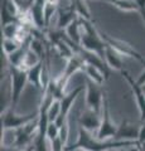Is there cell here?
Here are the masks:
<instances>
[{"instance_id":"obj_1","label":"cell","mask_w":145,"mask_h":151,"mask_svg":"<svg viewBox=\"0 0 145 151\" xmlns=\"http://www.w3.org/2000/svg\"><path fill=\"white\" fill-rule=\"evenodd\" d=\"M130 147H139L138 141H118V140H109L101 141L93 136L91 132L86 131L85 129L79 127L77 141L72 145L66 147V151H111L119 149H130Z\"/></svg>"},{"instance_id":"obj_2","label":"cell","mask_w":145,"mask_h":151,"mask_svg":"<svg viewBox=\"0 0 145 151\" xmlns=\"http://www.w3.org/2000/svg\"><path fill=\"white\" fill-rule=\"evenodd\" d=\"M8 72L10 76V107L15 110L25 84L28 83V70L17 65L8 64Z\"/></svg>"},{"instance_id":"obj_3","label":"cell","mask_w":145,"mask_h":151,"mask_svg":"<svg viewBox=\"0 0 145 151\" xmlns=\"http://www.w3.org/2000/svg\"><path fill=\"white\" fill-rule=\"evenodd\" d=\"M39 113H28V115H18L13 107H6L1 110V134L8 130H18L20 127L29 124L30 121L35 120Z\"/></svg>"},{"instance_id":"obj_4","label":"cell","mask_w":145,"mask_h":151,"mask_svg":"<svg viewBox=\"0 0 145 151\" xmlns=\"http://www.w3.org/2000/svg\"><path fill=\"white\" fill-rule=\"evenodd\" d=\"M118 129H119V125H116L115 122L111 120L109 100L105 97L104 98V107H102V113H101V125H100V129L96 132L95 136L101 141L115 140L116 134H118Z\"/></svg>"},{"instance_id":"obj_5","label":"cell","mask_w":145,"mask_h":151,"mask_svg":"<svg viewBox=\"0 0 145 151\" xmlns=\"http://www.w3.org/2000/svg\"><path fill=\"white\" fill-rule=\"evenodd\" d=\"M85 91H86V106H87L86 108L102 113L104 98H105L102 86L92 82L90 78L85 77Z\"/></svg>"},{"instance_id":"obj_6","label":"cell","mask_w":145,"mask_h":151,"mask_svg":"<svg viewBox=\"0 0 145 151\" xmlns=\"http://www.w3.org/2000/svg\"><path fill=\"white\" fill-rule=\"evenodd\" d=\"M100 34H101V38L104 39L105 43H106L107 45H110L111 48H114L119 54L125 55V57H130V58H135L136 60H139L140 63L145 64V58L139 53L136 49L134 48L131 44L126 43V42L121 40V39H116V38H112V37H110L109 34H106V33L101 32V30H100Z\"/></svg>"},{"instance_id":"obj_7","label":"cell","mask_w":145,"mask_h":151,"mask_svg":"<svg viewBox=\"0 0 145 151\" xmlns=\"http://www.w3.org/2000/svg\"><path fill=\"white\" fill-rule=\"evenodd\" d=\"M121 74L124 76V78L126 79V82L130 86V89H131V93L135 98V102H136L138 110L140 113V121L144 122L145 121V94L143 92V87L138 83L136 79H134V77L130 74L128 70H121Z\"/></svg>"},{"instance_id":"obj_8","label":"cell","mask_w":145,"mask_h":151,"mask_svg":"<svg viewBox=\"0 0 145 151\" xmlns=\"http://www.w3.org/2000/svg\"><path fill=\"white\" fill-rule=\"evenodd\" d=\"M85 89V86H78L73 89L72 92H69L68 94H64L63 98L61 100V115L57 120H56V125H57L59 129L64 125V122L68 121V115H69V111L73 106L74 101L77 100V97L81 94V92Z\"/></svg>"},{"instance_id":"obj_9","label":"cell","mask_w":145,"mask_h":151,"mask_svg":"<svg viewBox=\"0 0 145 151\" xmlns=\"http://www.w3.org/2000/svg\"><path fill=\"white\" fill-rule=\"evenodd\" d=\"M78 124H79V127L85 129L86 131L91 132V134L97 132L100 129V125H101V113L92 111L90 108H86V110L79 115Z\"/></svg>"},{"instance_id":"obj_10","label":"cell","mask_w":145,"mask_h":151,"mask_svg":"<svg viewBox=\"0 0 145 151\" xmlns=\"http://www.w3.org/2000/svg\"><path fill=\"white\" fill-rule=\"evenodd\" d=\"M140 132V125L133 124L128 120H123L119 125L115 140L118 141H138ZM139 144V142H138Z\"/></svg>"},{"instance_id":"obj_11","label":"cell","mask_w":145,"mask_h":151,"mask_svg":"<svg viewBox=\"0 0 145 151\" xmlns=\"http://www.w3.org/2000/svg\"><path fill=\"white\" fill-rule=\"evenodd\" d=\"M58 19H57V28L58 30H66L67 27L77 18L76 10L71 3V6L68 8H59L58 9Z\"/></svg>"},{"instance_id":"obj_12","label":"cell","mask_w":145,"mask_h":151,"mask_svg":"<svg viewBox=\"0 0 145 151\" xmlns=\"http://www.w3.org/2000/svg\"><path fill=\"white\" fill-rule=\"evenodd\" d=\"M45 58H47V55H45ZM45 58L42 59L38 64L34 65V67L28 69V82L30 84H33L37 89H40L42 92H43V86H42V72H43Z\"/></svg>"},{"instance_id":"obj_13","label":"cell","mask_w":145,"mask_h":151,"mask_svg":"<svg viewBox=\"0 0 145 151\" xmlns=\"http://www.w3.org/2000/svg\"><path fill=\"white\" fill-rule=\"evenodd\" d=\"M105 62L107 63L110 69H115V70H124L123 67V59H121V54H119L114 48H111L110 45L106 44V49H105Z\"/></svg>"},{"instance_id":"obj_14","label":"cell","mask_w":145,"mask_h":151,"mask_svg":"<svg viewBox=\"0 0 145 151\" xmlns=\"http://www.w3.org/2000/svg\"><path fill=\"white\" fill-rule=\"evenodd\" d=\"M82 33H83V28L81 24V20L77 17L67 27L66 29V35L69 40H72L73 43H76L78 45H81V39H82Z\"/></svg>"},{"instance_id":"obj_15","label":"cell","mask_w":145,"mask_h":151,"mask_svg":"<svg viewBox=\"0 0 145 151\" xmlns=\"http://www.w3.org/2000/svg\"><path fill=\"white\" fill-rule=\"evenodd\" d=\"M82 72L85 73V77L90 78L92 82L100 84V86H102V84H104V82L106 81V77H105L104 72H102L100 68H97L96 65H93V64L86 63L85 67H83Z\"/></svg>"},{"instance_id":"obj_16","label":"cell","mask_w":145,"mask_h":151,"mask_svg":"<svg viewBox=\"0 0 145 151\" xmlns=\"http://www.w3.org/2000/svg\"><path fill=\"white\" fill-rule=\"evenodd\" d=\"M72 5L76 10V14L78 18L83 19V20H88V22H93L92 18H91V13H90V9L86 5V1L85 0H71Z\"/></svg>"},{"instance_id":"obj_17","label":"cell","mask_w":145,"mask_h":151,"mask_svg":"<svg viewBox=\"0 0 145 151\" xmlns=\"http://www.w3.org/2000/svg\"><path fill=\"white\" fill-rule=\"evenodd\" d=\"M104 1L112 4L123 12H139V6L135 0H104Z\"/></svg>"},{"instance_id":"obj_18","label":"cell","mask_w":145,"mask_h":151,"mask_svg":"<svg viewBox=\"0 0 145 151\" xmlns=\"http://www.w3.org/2000/svg\"><path fill=\"white\" fill-rule=\"evenodd\" d=\"M23 42L19 39H8V38H3V52L5 57L13 54L22 47Z\"/></svg>"},{"instance_id":"obj_19","label":"cell","mask_w":145,"mask_h":151,"mask_svg":"<svg viewBox=\"0 0 145 151\" xmlns=\"http://www.w3.org/2000/svg\"><path fill=\"white\" fill-rule=\"evenodd\" d=\"M59 115H61V101L59 100H54L53 103L50 105V107L48 108L49 122H54L59 117Z\"/></svg>"},{"instance_id":"obj_20","label":"cell","mask_w":145,"mask_h":151,"mask_svg":"<svg viewBox=\"0 0 145 151\" xmlns=\"http://www.w3.org/2000/svg\"><path fill=\"white\" fill-rule=\"evenodd\" d=\"M59 137V127L56 125V122H50L48 129H47V139L49 142H52L56 139Z\"/></svg>"},{"instance_id":"obj_21","label":"cell","mask_w":145,"mask_h":151,"mask_svg":"<svg viewBox=\"0 0 145 151\" xmlns=\"http://www.w3.org/2000/svg\"><path fill=\"white\" fill-rule=\"evenodd\" d=\"M68 135H69V127H68V121L64 122V125L59 129V139L63 142V145L67 147V142H68Z\"/></svg>"},{"instance_id":"obj_22","label":"cell","mask_w":145,"mask_h":151,"mask_svg":"<svg viewBox=\"0 0 145 151\" xmlns=\"http://www.w3.org/2000/svg\"><path fill=\"white\" fill-rule=\"evenodd\" d=\"M49 147H50V151H66V146L63 145L59 137L52 141V142H49Z\"/></svg>"},{"instance_id":"obj_23","label":"cell","mask_w":145,"mask_h":151,"mask_svg":"<svg viewBox=\"0 0 145 151\" xmlns=\"http://www.w3.org/2000/svg\"><path fill=\"white\" fill-rule=\"evenodd\" d=\"M138 142H139V146L141 145L143 142H145V121L141 122V125H140V132H139Z\"/></svg>"},{"instance_id":"obj_24","label":"cell","mask_w":145,"mask_h":151,"mask_svg":"<svg viewBox=\"0 0 145 151\" xmlns=\"http://www.w3.org/2000/svg\"><path fill=\"white\" fill-rule=\"evenodd\" d=\"M0 151H23V149H19L15 145H3L1 144V150Z\"/></svg>"},{"instance_id":"obj_25","label":"cell","mask_w":145,"mask_h":151,"mask_svg":"<svg viewBox=\"0 0 145 151\" xmlns=\"http://www.w3.org/2000/svg\"><path fill=\"white\" fill-rule=\"evenodd\" d=\"M135 3L139 6V13H144L145 12V0H135Z\"/></svg>"},{"instance_id":"obj_26","label":"cell","mask_w":145,"mask_h":151,"mask_svg":"<svg viewBox=\"0 0 145 151\" xmlns=\"http://www.w3.org/2000/svg\"><path fill=\"white\" fill-rule=\"evenodd\" d=\"M136 81H138V83L140 84V86H143V84H145V69L143 70L141 73L139 74V77H138Z\"/></svg>"},{"instance_id":"obj_27","label":"cell","mask_w":145,"mask_h":151,"mask_svg":"<svg viewBox=\"0 0 145 151\" xmlns=\"http://www.w3.org/2000/svg\"><path fill=\"white\" fill-rule=\"evenodd\" d=\"M139 150H140V151H145V142H143L141 145L139 146Z\"/></svg>"},{"instance_id":"obj_28","label":"cell","mask_w":145,"mask_h":151,"mask_svg":"<svg viewBox=\"0 0 145 151\" xmlns=\"http://www.w3.org/2000/svg\"><path fill=\"white\" fill-rule=\"evenodd\" d=\"M141 14V18H143V20H144V24H145V12L144 13H140Z\"/></svg>"},{"instance_id":"obj_29","label":"cell","mask_w":145,"mask_h":151,"mask_svg":"<svg viewBox=\"0 0 145 151\" xmlns=\"http://www.w3.org/2000/svg\"><path fill=\"white\" fill-rule=\"evenodd\" d=\"M141 87H143V92H144V94H145V84H143Z\"/></svg>"}]
</instances>
